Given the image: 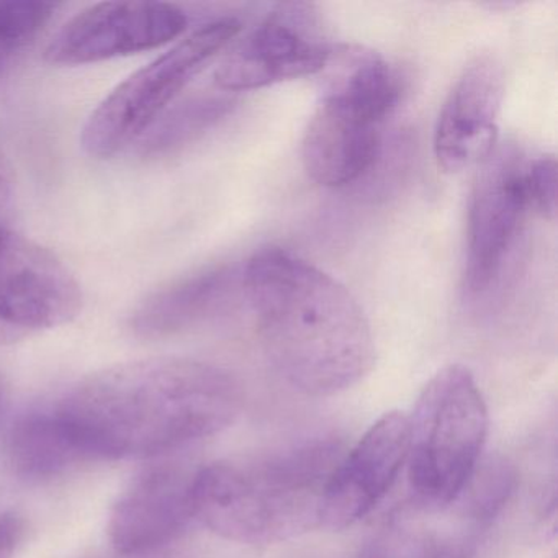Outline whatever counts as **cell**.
<instances>
[{"mask_svg":"<svg viewBox=\"0 0 558 558\" xmlns=\"http://www.w3.org/2000/svg\"><path fill=\"white\" fill-rule=\"evenodd\" d=\"M24 537V518L14 511L0 512V558H14Z\"/></svg>","mask_w":558,"mask_h":558,"instance_id":"21","label":"cell"},{"mask_svg":"<svg viewBox=\"0 0 558 558\" xmlns=\"http://www.w3.org/2000/svg\"><path fill=\"white\" fill-rule=\"evenodd\" d=\"M15 205L14 171L8 158L0 153V231L12 230L11 221Z\"/></svg>","mask_w":558,"mask_h":558,"instance_id":"22","label":"cell"},{"mask_svg":"<svg viewBox=\"0 0 558 558\" xmlns=\"http://www.w3.org/2000/svg\"><path fill=\"white\" fill-rule=\"evenodd\" d=\"M24 338L25 336L21 335V332L0 323V345L12 344V342L21 341Z\"/></svg>","mask_w":558,"mask_h":558,"instance_id":"23","label":"cell"},{"mask_svg":"<svg viewBox=\"0 0 558 558\" xmlns=\"http://www.w3.org/2000/svg\"><path fill=\"white\" fill-rule=\"evenodd\" d=\"M436 512L426 508L423 518L420 506L414 515L401 512L355 558H475L483 529L453 505L440 509L439 519Z\"/></svg>","mask_w":558,"mask_h":558,"instance_id":"15","label":"cell"},{"mask_svg":"<svg viewBox=\"0 0 558 558\" xmlns=\"http://www.w3.org/2000/svg\"><path fill=\"white\" fill-rule=\"evenodd\" d=\"M178 5L162 2H100L74 15L45 50L54 66H81L156 50L187 31Z\"/></svg>","mask_w":558,"mask_h":558,"instance_id":"9","label":"cell"},{"mask_svg":"<svg viewBox=\"0 0 558 558\" xmlns=\"http://www.w3.org/2000/svg\"><path fill=\"white\" fill-rule=\"evenodd\" d=\"M243 292V267L220 266L178 280L140 303L130 328L143 339H161L214 318Z\"/></svg>","mask_w":558,"mask_h":558,"instance_id":"14","label":"cell"},{"mask_svg":"<svg viewBox=\"0 0 558 558\" xmlns=\"http://www.w3.org/2000/svg\"><path fill=\"white\" fill-rule=\"evenodd\" d=\"M323 73L322 100L302 143L306 172L338 189L364 178L380 156L381 123L400 102L397 71L364 47L332 50Z\"/></svg>","mask_w":558,"mask_h":558,"instance_id":"4","label":"cell"},{"mask_svg":"<svg viewBox=\"0 0 558 558\" xmlns=\"http://www.w3.org/2000/svg\"><path fill=\"white\" fill-rule=\"evenodd\" d=\"M525 189H527L531 210L542 217L554 220L557 214V161L551 156L531 159L525 169Z\"/></svg>","mask_w":558,"mask_h":558,"instance_id":"20","label":"cell"},{"mask_svg":"<svg viewBox=\"0 0 558 558\" xmlns=\"http://www.w3.org/2000/svg\"><path fill=\"white\" fill-rule=\"evenodd\" d=\"M243 293L267 359L300 393H341L374 368L364 310L308 260L280 247L259 251L243 267Z\"/></svg>","mask_w":558,"mask_h":558,"instance_id":"2","label":"cell"},{"mask_svg":"<svg viewBox=\"0 0 558 558\" xmlns=\"http://www.w3.org/2000/svg\"><path fill=\"white\" fill-rule=\"evenodd\" d=\"M408 449V416L390 411L375 421L332 470L323 496L322 525L341 531L372 512L397 482Z\"/></svg>","mask_w":558,"mask_h":558,"instance_id":"12","label":"cell"},{"mask_svg":"<svg viewBox=\"0 0 558 558\" xmlns=\"http://www.w3.org/2000/svg\"><path fill=\"white\" fill-rule=\"evenodd\" d=\"M408 421V478L414 502L447 508L482 460L488 436V408L472 372L457 364L440 368L421 391Z\"/></svg>","mask_w":558,"mask_h":558,"instance_id":"5","label":"cell"},{"mask_svg":"<svg viewBox=\"0 0 558 558\" xmlns=\"http://www.w3.org/2000/svg\"><path fill=\"white\" fill-rule=\"evenodd\" d=\"M505 76L498 61L478 57L444 100L434 132V155L446 172L482 165L496 149Z\"/></svg>","mask_w":558,"mask_h":558,"instance_id":"13","label":"cell"},{"mask_svg":"<svg viewBox=\"0 0 558 558\" xmlns=\"http://www.w3.org/2000/svg\"><path fill=\"white\" fill-rule=\"evenodd\" d=\"M9 459L22 478L53 480L84 463L89 457L54 410L25 414L9 436Z\"/></svg>","mask_w":558,"mask_h":558,"instance_id":"16","label":"cell"},{"mask_svg":"<svg viewBox=\"0 0 558 558\" xmlns=\"http://www.w3.org/2000/svg\"><path fill=\"white\" fill-rule=\"evenodd\" d=\"M83 310V290L70 267L47 247L0 231V323L21 335L58 328Z\"/></svg>","mask_w":558,"mask_h":558,"instance_id":"10","label":"cell"},{"mask_svg":"<svg viewBox=\"0 0 558 558\" xmlns=\"http://www.w3.org/2000/svg\"><path fill=\"white\" fill-rule=\"evenodd\" d=\"M240 31L236 19L208 22L130 74L87 119L81 135L84 151L110 159L140 142Z\"/></svg>","mask_w":558,"mask_h":558,"instance_id":"6","label":"cell"},{"mask_svg":"<svg viewBox=\"0 0 558 558\" xmlns=\"http://www.w3.org/2000/svg\"><path fill=\"white\" fill-rule=\"evenodd\" d=\"M240 381L207 362H125L77 381L53 410L94 460L159 459L234 423Z\"/></svg>","mask_w":558,"mask_h":558,"instance_id":"1","label":"cell"},{"mask_svg":"<svg viewBox=\"0 0 558 558\" xmlns=\"http://www.w3.org/2000/svg\"><path fill=\"white\" fill-rule=\"evenodd\" d=\"M230 107V99L205 94L175 104L140 140V153L158 159L179 151L227 116Z\"/></svg>","mask_w":558,"mask_h":558,"instance_id":"17","label":"cell"},{"mask_svg":"<svg viewBox=\"0 0 558 558\" xmlns=\"http://www.w3.org/2000/svg\"><path fill=\"white\" fill-rule=\"evenodd\" d=\"M527 162L514 146H501L482 162L466 218L463 290L469 296L492 289L518 241L531 210L525 189Z\"/></svg>","mask_w":558,"mask_h":558,"instance_id":"7","label":"cell"},{"mask_svg":"<svg viewBox=\"0 0 558 558\" xmlns=\"http://www.w3.org/2000/svg\"><path fill=\"white\" fill-rule=\"evenodd\" d=\"M4 387H2V380H0V414H2V410H4Z\"/></svg>","mask_w":558,"mask_h":558,"instance_id":"24","label":"cell"},{"mask_svg":"<svg viewBox=\"0 0 558 558\" xmlns=\"http://www.w3.org/2000/svg\"><path fill=\"white\" fill-rule=\"evenodd\" d=\"M58 9L41 0H0V76L37 41Z\"/></svg>","mask_w":558,"mask_h":558,"instance_id":"19","label":"cell"},{"mask_svg":"<svg viewBox=\"0 0 558 558\" xmlns=\"http://www.w3.org/2000/svg\"><path fill=\"white\" fill-rule=\"evenodd\" d=\"M341 457L326 439L259 462L210 463L195 475V519L240 544L299 537L322 525L326 483Z\"/></svg>","mask_w":558,"mask_h":558,"instance_id":"3","label":"cell"},{"mask_svg":"<svg viewBox=\"0 0 558 558\" xmlns=\"http://www.w3.org/2000/svg\"><path fill=\"white\" fill-rule=\"evenodd\" d=\"M331 51L313 5L280 4L225 57L215 83L225 93H243L312 76L323 73Z\"/></svg>","mask_w":558,"mask_h":558,"instance_id":"8","label":"cell"},{"mask_svg":"<svg viewBox=\"0 0 558 558\" xmlns=\"http://www.w3.org/2000/svg\"><path fill=\"white\" fill-rule=\"evenodd\" d=\"M518 470L499 456L486 457L470 475L453 506L473 524L486 531L518 488Z\"/></svg>","mask_w":558,"mask_h":558,"instance_id":"18","label":"cell"},{"mask_svg":"<svg viewBox=\"0 0 558 558\" xmlns=\"http://www.w3.org/2000/svg\"><path fill=\"white\" fill-rule=\"evenodd\" d=\"M195 475L197 470L165 457L146 465L113 506V548L122 555L146 554L181 535L195 519Z\"/></svg>","mask_w":558,"mask_h":558,"instance_id":"11","label":"cell"}]
</instances>
